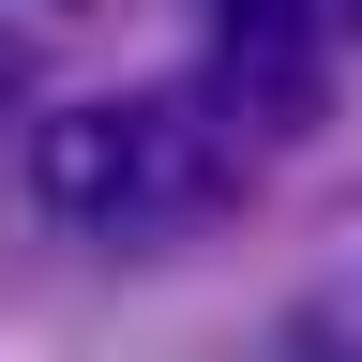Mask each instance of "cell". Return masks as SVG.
<instances>
[{
  "label": "cell",
  "mask_w": 362,
  "mask_h": 362,
  "mask_svg": "<svg viewBox=\"0 0 362 362\" xmlns=\"http://www.w3.org/2000/svg\"><path fill=\"white\" fill-rule=\"evenodd\" d=\"M30 197L45 226H90V242H166L226 211V151L181 136V106H61L30 121Z\"/></svg>",
  "instance_id": "1"
},
{
  "label": "cell",
  "mask_w": 362,
  "mask_h": 362,
  "mask_svg": "<svg viewBox=\"0 0 362 362\" xmlns=\"http://www.w3.org/2000/svg\"><path fill=\"white\" fill-rule=\"evenodd\" d=\"M211 106H226V121H257V136H302L317 106H332L302 0H226V30H211Z\"/></svg>",
  "instance_id": "2"
}]
</instances>
